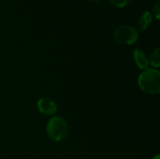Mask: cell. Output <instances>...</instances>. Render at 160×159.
I'll list each match as a JSON object with an SVG mask.
<instances>
[{
    "mask_svg": "<svg viewBox=\"0 0 160 159\" xmlns=\"http://www.w3.org/2000/svg\"><path fill=\"white\" fill-rule=\"evenodd\" d=\"M138 84L141 90L149 95H157L160 92V72L156 68L143 70L139 78Z\"/></svg>",
    "mask_w": 160,
    "mask_h": 159,
    "instance_id": "obj_1",
    "label": "cell"
},
{
    "mask_svg": "<svg viewBox=\"0 0 160 159\" xmlns=\"http://www.w3.org/2000/svg\"><path fill=\"white\" fill-rule=\"evenodd\" d=\"M68 133V125L67 120L60 116H52L47 124V134L52 142H61L65 140Z\"/></svg>",
    "mask_w": 160,
    "mask_h": 159,
    "instance_id": "obj_2",
    "label": "cell"
},
{
    "mask_svg": "<svg viewBox=\"0 0 160 159\" xmlns=\"http://www.w3.org/2000/svg\"><path fill=\"white\" fill-rule=\"evenodd\" d=\"M114 38L121 44L131 45L134 44L139 38L138 30L132 25H120L113 32Z\"/></svg>",
    "mask_w": 160,
    "mask_h": 159,
    "instance_id": "obj_3",
    "label": "cell"
},
{
    "mask_svg": "<svg viewBox=\"0 0 160 159\" xmlns=\"http://www.w3.org/2000/svg\"><path fill=\"white\" fill-rule=\"evenodd\" d=\"M38 112L47 116H53L57 112V105L52 99L47 97H41L37 102Z\"/></svg>",
    "mask_w": 160,
    "mask_h": 159,
    "instance_id": "obj_4",
    "label": "cell"
},
{
    "mask_svg": "<svg viewBox=\"0 0 160 159\" xmlns=\"http://www.w3.org/2000/svg\"><path fill=\"white\" fill-rule=\"evenodd\" d=\"M133 58H134V61L137 65V67L142 70H145L148 68V66H149V60H148V57L147 55L141 50L139 49H136L134 50L133 52Z\"/></svg>",
    "mask_w": 160,
    "mask_h": 159,
    "instance_id": "obj_5",
    "label": "cell"
},
{
    "mask_svg": "<svg viewBox=\"0 0 160 159\" xmlns=\"http://www.w3.org/2000/svg\"><path fill=\"white\" fill-rule=\"evenodd\" d=\"M152 13L150 11H144L141 17H140V20H139V27L142 31H144L147 29V27L149 26V24L151 23L152 22Z\"/></svg>",
    "mask_w": 160,
    "mask_h": 159,
    "instance_id": "obj_6",
    "label": "cell"
},
{
    "mask_svg": "<svg viewBox=\"0 0 160 159\" xmlns=\"http://www.w3.org/2000/svg\"><path fill=\"white\" fill-rule=\"evenodd\" d=\"M149 60V65H151L154 68H158L160 66V50L158 47L151 54L150 58H148Z\"/></svg>",
    "mask_w": 160,
    "mask_h": 159,
    "instance_id": "obj_7",
    "label": "cell"
},
{
    "mask_svg": "<svg viewBox=\"0 0 160 159\" xmlns=\"http://www.w3.org/2000/svg\"><path fill=\"white\" fill-rule=\"evenodd\" d=\"M110 1L113 6H115L117 7H126L127 5H128L131 2V0H110Z\"/></svg>",
    "mask_w": 160,
    "mask_h": 159,
    "instance_id": "obj_8",
    "label": "cell"
},
{
    "mask_svg": "<svg viewBox=\"0 0 160 159\" xmlns=\"http://www.w3.org/2000/svg\"><path fill=\"white\" fill-rule=\"evenodd\" d=\"M153 12H154L156 18H157V19H159V2H157V4L155 5V7H154V8H153Z\"/></svg>",
    "mask_w": 160,
    "mask_h": 159,
    "instance_id": "obj_9",
    "label": "cell"
},
{
    "mask_svg": "<svg viewBox=\"0 0 160 159\" xmlns=\"http://www.w3.org/2000/svg\"><path fill=\"white\" fill-rule=\"evenodd\" d=\"M152 159H160V157L158 156V155H157L156 157H153Z\"/></svg>",
    "mask_w": 160,
    "mask_h": 159,
    "instance_id": "obj_10",
    "label": "cell"
},
{
    "mask_svg": "<svg viewBox=\"0 0 160 159\" xmlns=\"http://www.w3.org/2000/svg\"><path fill=\"white\" fill-rule=\"evenodd\" d=\"M88 1H90V2H98L100 0H88Z\"/></svg>",
    "mask_w": 160,
    "mask_h": 159,
    "instance_id": "obj_11",
    "label": "cell"
}]
</instances>
